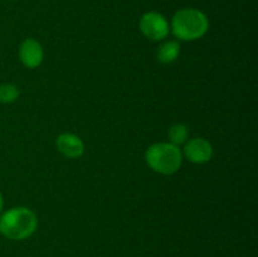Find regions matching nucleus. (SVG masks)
I'll list each match as a JSON object with an SVG mask.
<instances>
[{
	"mask_svg": "<svg viewBox=\"0 0 258 257\" xmlns=\"http://www.w3.org/2000/svg\"><path fill=\"white\" fill-rule=\"evenodd\" d=\"M37 228V214L27 207H14L0 216V233L12 241L29 238Z\"/></svg>",
	"mask_w": 258,
	"mask_h": 257,
	"instance_id": "1",
	"label": "nucleus"
},
{
	"mask_svg": "<svg viewBox=\"0 0 258 257\" xmlns=\"http://www.w3.org/2000/svg\"><path fill=\"white\" fill-rule=\"evenodd\" d=\"M170 29L179 40L194 42L207 34L209 29V19L202 10L196 8H184L173 15Z\"/></svg>",
	"mask_w": 258,
	"mask_h": 257,
	"instance_id": "2",
	"label": "nucleus"
},
{
	"mask_svg": "<svg viewBox=\"0 0 258 257\" xmlns=\"http://www.w3.org/2000/svg\"><path fill=\"white\" fill-rule=\"evenodd\" d=\"M183 153L179 146L168 143H155L145 151V161L149 168L161 175L178 173L183 164Z\"/></svg>",
	"mask_w": 258,
	"mask_h": 257,
	"instance_id": "3",
	"label": "nucleus"
},
{
	"mask_svg": "<svg viewBox=\"0 0 258 257\" xmlns=\"http://www.w3.org/2000/svg\"><path fill=\"white\" fill-rule=\"evenodd\" d=\"M139 28L144 37L153 42L165 40L170 33V24L166 18L158 12H148L143 14L139 22Z\"/></svg>",
	"mask_w": 258,
	"mask_h": 257,
	"instance_id": "4",
	"label": "nucleus"
},
{
	"mask_svg": "<svg viewBox=\"0 0 258 257\" xmlns=\"http://www.w3.org/2000/svg\"><path fill=\"white\" fill-rule=\"evenodd\" d=\"M183 156L188 159V161L193 164H206L211 161L213 158V146L207 139L204 138H193L189 139L184 144V149L181 150Z\"/></svg>",
	"mask_w": 258,
	"mask_h": 257,
	"instance_id": "5",
	"label": "nucleus"
},
{
	"mask_svg": "<svg viewBox=\"0 0 258 257\" xmlns=\"http://www.w3.org/2000/svg\"><path fill=\"white\" fill-rule=\"evenodd\" d=\"M19 59L24 67L35 70L39 67L44 59V49L42 44L34 38H27L19 45Z\"/></svg>",
	"mask_w": 258,
	"mask_h": 257,
	"instance_id": "6",
	"label": "nucleus"
},
{
	"mask_svg": "<svg viewBox=\"0 0 258 257\" xmlns=\"http://www.w3.org/2000/svg\"><path fill=\"white\" fill-rule=\"evenodd\" d=\"M55 148L67 159H80L85 154V143L73 133H62L55 139Z\"/></svg>",
	"mask_w": 258,
	"mask_h": 257,
	"instance_id": "7",
	"label": "nucleus"
},
{
	"mask_svg": "<svg viewBox=\"0 0 258 257\" xmlns=\"http://www.w3.org/2000/svg\"><path fill=\"white\" fill-rule=\"evenodd\" d=\"M180 55V43L178 40H165L161 43L156 52V58L163 65H170L175 62Z\"/></svg>",
	"mask_w": 258,
	"mask_h": 257,
	"instance_id": "8",
	"label": "nucleus"
},
{
	"mask_svg": "<svg viewBox=\"0 0 258 257\" xmlns=\"http://www.w3.org/2000/svg\"><path fill=\"white\" fill-rule=\"evenodd\" d=\"M168 138H169V143L173 144V145H176V146L184 145L189 139L188 126L180 122L174 123V125H171L170 128H169Z\"/></svg>",
	"mask_w": 258,
	"mask_h": 257,
	"instance_id": "9",
	"label": "nucleus"
},
{
	"mask_svg": "<svg viewBox=\"0 0 258 257\" xmlns=\"http://www.w3.org/2000/svg\"><path fill=\"white\" fill-rule=\"evenodd\" d=\"M20 90L14 83H2L0 85V102L13 103L19 98Z\"/></svg>",
	"mask_w": 258,
	"mask_h": 257,
	"instance_id": "10",
	"label": "nucleus"
},
{
	"mask_svg": "<svg viewBox=\"0 0 258 257\" xmlns=\"http://www.w3.org/2000/svg\"><path fill=\"white\" fill-rule=\"evenodd\" d=\"M3 209H4V198H3V194L0 191V213L3 212Z\"/></svg>",
	"mask_w": 258,
	"mask_h": 257,
	"instance_id": "11",
	"label": "nucleus"
}]
</instances>
